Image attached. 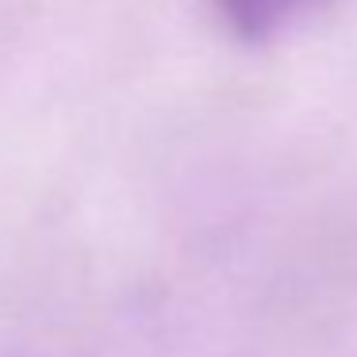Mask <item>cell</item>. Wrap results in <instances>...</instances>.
Listing matches in <instances>:
<instances>
[{
    "instance_id": "obj_1",
    "label": "cell",
    "mask_w": 357,
    "mask_h": 357,
    "mask_svg": "<svg viewBox=\"0 0 357 357\" xmlns=\"http://www.w3.org/2000/svg\"><path fill=\"white\" fill-rule=\"evenodd\" d=\"M307 0H219L227 24L242 39H269L273 31L288 24L292 12H300Z\"/></svg>"
}]
</instances>
